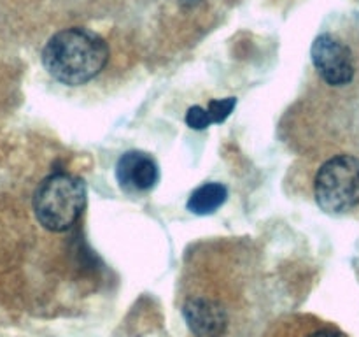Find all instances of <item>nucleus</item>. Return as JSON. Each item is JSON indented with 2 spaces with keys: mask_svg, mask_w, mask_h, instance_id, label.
I'll list each match as a JSON object with an SVG mask.
<instances>
[{
  "mask_svg": "<svg viewBox=\"0 0 359 337\" xmlns=\"http://www.w3.org/2000/svg\"><path fill=\"white\" fill-rule=\"evenodd\" d=\"M116 179L128 192H149L160 179V171L151 154L126 151L116 165Z\"/></svg>",
  "mask_w": 359,
  "mask_h": 337,
  "instance_id": "obj_6",
  "label": "nucleus"
},
{
  "mask_svg": "<svg viewBox=\"0 0 359 337\" xmlns=\"http://www.w3.org/2000/svg\"><path fill=\"white\" fill-rule=\"evenodd\" d=\"M109 60L104 39L88 28H67L53 35L42 51V63L53 79L81 86L100 74Z\"/></svg>",
  "mask_w": 359,
  "mask_h": 337,
  "instance_id": "obj_1",
  "label": "nucleus"
},
{
  "mask_svg": "<svg viewBox=\"0 0 359 337\" xmlns=\"http://www.w3.org/2000/svg\"><path fill=\"white\" fill-rule=\"evenodd\" d=\"M182 316L196 337H223L230 325V316L221 300L203 295L189 297L182 305Z\"/></svg>",
  "mask_w": 359,
  "mask_h": 337,
  "instance_id": "obj_5",
  "label": "nucleus"
},
{
  "mask_svg": "<svg viewBox=\"0 0 359 337\" xmlns=\"http://www.w3.org/2000/svg\"><path fill=\"white\" fill-rule=\"evenodd\" d=\"M302 337H347V336L332 325H316L305 330V333Z\"/></svg>",
  "mask_w": 359,
  "mask_h": 337,
  "instance_id": "obj_10",
  "label": "nucleus"
},
{
  "mask_svg": "<svg viewBox=\"0 0 359 337\" xmlns=\"http://www.w3.org/2000/svg\"><path fill=\"white\" fill-rule=\"evenodd\" d=\"M314 199L325 213L347 216L359 211V154L344 153L326 158L314 176Z\"/></svg>",
  "mask_w": 359,
  "mask_h": 337,
  "instance_id": "obj_2",
  "label": "nucleus"
},
{
  "mask_svg": "<svg viewBox=\"0 0 359 337\" xmlns=\"http://www.w3.org/2000/svg\"><path fill=\"white\" fill-rule=\"evenodd\" d=\"M312 63L326 84L342 88L353 83L356 76V62L349 46L332 34L316 37L311 48Z\"/></svg>",
  "mask_w": 359,
  "mask_h": 337,
  "instance_id": "obj_4",
  "label": "nucleus"
},
{
  "mask_svg": "<svg viewBox=\"0 0 359 337\" xmlns=\"http://www.w3.org/2000/svg\"><path fill=\"white\" fill-rule=\"evenodd\" d=\"M86 202L83 179L58 172L39 185L34 195V213L39 223L49 232H67L79 220Z\"/></svg>",
  "mask_w": 359,
  "mask_h": 337,
  "instance_id": "obj_3",
  "label": "nucleus"
},
{
  "mask_svg": "<svg viewBox=\"0 0 359 337\" xmlns=\"http://www.w3.org/2000/svg\"><path fill=\"white\" fill-rule=\"evenodd\" d=\"M237 105V98L228 97V98H214V100L209 102V107L205 109L207 114H209V119L212 125H219L223 123L228 116L231 114L233 107Z\"/></svg>",
  "mask_w": 359,
  "mask_h": 337,
  "instance_id": "obj_8",
  "label": "nucleus"
},
{
  "mask_svg": "<svg viewBox=\"0 0 359 337\" xmlns=\"http://www.w3.org/2000/svg\"><path fill=\"white\" fill-rule=\"evenodd\" d=\"M226 186L221 185V183H205V185L198 186V188L189 195L188 209L191 211L193 214H198V216L212 214L214 211L219 209V207L226 202Z\"/></svg>",
  "mask_w": 359,
  "mask_h": 337,
  "instance_id": "obj_7",
  "label": "nucleus"
},
{
  "mask_svg": "<svg viewBox=\"0 0 359 337\" xmlns=\"http://www.w3.org/2000/svg\"><path fill=\"white\" fill-rule=\"evenodd\" d=\"M186 123H188V126H191L195 130H203L212 125L207 111L203 107H200V105H193V107L188 109V112H186Z\"/></svg>",
  "mask_w": 359,
  "mask_h": 337,
  "instance_id": "obj_9",
  "label": "nucleus"
}]
</instances>
